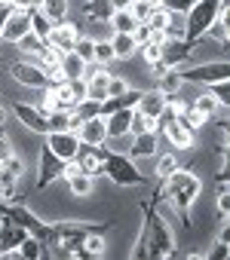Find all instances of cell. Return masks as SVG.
I'll use <instances>...</instances> for the list:
<instances>
[{"mask_svg": "<svg viewBox=\"0 0 230 260\" xmlns=\"http://www.w3.org/2000/svg\"><path fill=\"white\" fill-rule=\"evenodd\" d=\"M221 7H224V0H193V4H190V10L184 13V37H181L190 49L199 40H206V34L215 25Z\"/></svg>", "mask_w": 230, "mask_h": 260, "instance_id": "obj_3", "label": "cell"}, {"mask_svg": "<svg viewBox=\"0 0 230 260\" xmlns=\"http://www.w3.org/2000/svg\"><path fill=\"white\" fill-rule=\"evenodd\" d=\"M13 113L22 119V125L31 128V132H37V135H49V119H46V113H43L37 104L16 101V104H13Z\"/></svg>", "mask_w": 230, "mask_h": 260, "instance_id": "obj_12", "label": "cell"}, {"mask_svg": "<svg viewBox=\"0 0 230 260\" xmlns=\"http://www.w3.org/2000/svg\"><path fill=\"white\" fill-rule=\"evenodd\" d=\"M16 257H25V260H40V257H46V251H43V245H40V239H34V236H28L19 248H16Z\"/></svg>", "mask_w": 230, "mask_h": 260, "instance_id": "obj_30", "label": "cell"}, {"mask_svg": "<svg viewBox=\"0 0 230 260\" xmlns=\"http://www.w3.org/2000/svg\"><path fill=\"white\" fill-rule=\"evenodd\" d=\"M10 4L16 10H34V7H40V0H10Z\"/></svg>", "mask_w": 230, "mask_h": 260, "instance_id": "obj_45", "label": "cell"}, {"mask_svg": "<svg viewBox=\"0 0 230 260\" xmlns=\"http://www.w3.org/2000/svg\"><path fill=\"white\" fill-rule=\"evenodd\" d=\"M110 49H113V55H117V58H132V55L138 52V43H135L132 34H117V31H113Z\"/></svg>", "mask_w": 230, "mask_h": 260, "instance_id": "obj_23", "label": "cell"}, {"mask_svg": "<svg viewBox=\"0 0 230 260\" xmlns=\"http://www.w3.org/2000/svg\"><path fill=\"white\" fill-rule=\"evenodd\" d=\"M145 4H151L154 10H160V7H163V0H145Z\"/></svg>", "mask_w": 230, "mask_h": 260, "instance_id": "obj_48", "label": "cell"}, {"mask_svg": "<svg viewBox=\"0 0 230 260\" xmlns=\"http://www.w3.org/2000/svg\"><path fill=\"white\" fill-rule=\"evenodd\" d=\"M175 169H178V159H175V153H160V156H157V181L169 178Z\"/></svg>", "mask_w": 230, "mask_h": 260, "instance_id": "obj_37", "label": "cell"}, {"mask_svg": "<svg viewBox=\"0 0 230 260\" xmlns=\"http://www.w3.org/2000/svg\"><path fill=\"white\" fill-rule=\"evenodd\" d=\"M74 257H77V260H95V257H104V230H92V233L83 239V245L77 248Z\"/></svg>", "mask_w": 230, "mask_h": 260, "instance_id": "obj_20", "label": "cell"}, {"mask_svg": "<svg viewBox=\"0 0 230 260\" xmlns=\"http://www.w3.org/2000/svg\"><path fill=\"white\" fill-rule=\"evenodd\" d=\"M31 31H34L40 40H46V37H49V31H52V22H49V19H46L37 7L31 10Z\"/></svg>", "mask_w": 230, "mask_h": 260, "instance_id": "obj_34", "label": "cell"}, {"mask_svg": "<svg viewBox=\"0 0 230 260\" xmlns=\"http://www.w3.org/2000/svg\"><path fill=\"white\" fill-rule=\"evenodd\" d=\"M92 116H98V101H92V98H83L74 110H71V125L77 128L80 122H86V119H92Z\"/></svg>", "mask_w": 230, "mask_h": 260, "instance_id": "obj_28", "label": "cell"}, {"mask_svg": "<svg viewBox=\"0 0 230 260\" xmlns=\"http://www.w3.org/2000/svg\"><path fill=\"white\" fill-rule=\"evenodd\" d=\"M110 4H113V10H129L132 0H110Z\"/></svg>", "mask_w": 230, "mask_h": 260, "instance_id": "obj_46", "label": "cell"}, {"mask_svg": "<svg viewBox=\"0 0 230 260\" xmlns=\"http://www.w3.org/2000/svg\"><path fill=\"white\" fill-rule=\"evenodd\" d=\"M190 4H193V0H163V10H169V13H178V16H184V13L190 10Z\"/></svg>", "mask_w": 230, "mask_h": 260, "instance_id": "obj_44", "label": "cell"}, {"mask_svg": "<svg viewBox=\"0 0 230 260\" xmlns=\"http://www.w3.org/2000/svg\"><path fill=\"white\" fill-rule=\"evenodd\" d=\"M13 156H16V153H13V144H10V138H7V132H4V125H0V166H7Z\"/></svg>", "mask_w": 230, "mask_h": 260, "instance_id": "obj_41", "label": "cell"}, {"mask_svg": "<svg viewBox=\"0 0 230 260\" xmlns=\"http://www.w3.org/2000/svg\"><path fill=\"white\" fill-rule=\"evenodd\" d=\"M138 95H141L138 89H129V92H123V95H113V98H104V101L98 104V116H110V113H117V110L135 107Z\"/></svg>", "mask_w": 230, "mask_h": 260, "instance_id": "obj_19", "label": "cell"}, {"mask_svg": "<svg viewBox=\"0 0 230 260\" xmlns=\"http://www.w3.org/2000/svg\"><path fill=\"white\" fill-rule=\"evenodd\" d=\"M123 92H129V86H126V80L123 77H107V98H113V95H123Z\"/></svg>", "mask_w": 230, "mask_h": 260, "instance_id": "obj_42", "label": "cell"}, {"mask_svg": "<svg viewBox=\"0 0 230 260\" xmlns=\"http://www.w3.org/2000/svg\"><path fill=\"white\" fill-rule=\"evenodd\" d=\"M43 141H46L49 150H52L59 159H65V162H71V159L77 156V147H80V138H77L74 128H65V132H49V135H43Z\"/></svg>", "mask_w": 230, "mask_h": 260, "instance_id": "obj_11", "label": "cell"}, {"mask_svg": "<svg viewBox=\"0 0 230 260\" xmlns=\"http://www.w3.org/2000/svg\"><path fill=\"white\" fill-rule=\"evenodd\" d=\"M25 34H31V10H10L4 31H0V43H19Z\"/></svg>", "mask_w": 230, "mask_h": 260, "instance_id": "obj_10", "label": "cell"}, {"mask_svg": "<svg viewBox=\"0 0 230 260\" xmlns=\"http://www.w3.org/2000/svg\"><path fill=\"white\" fill-rule=\"evenodd\" d=\"M77 40H80V31H77V25H71V22H62V25H52L49 37H46V46H52V49L62 55V52H71Z\"/></svg>", "mask_w": 230, "mask_h": 260, "instance_id": "obj_14", "label": "cell"}, {"mask_svg": "<svg viewBox=\"0 0 230 260\" xmlns=\"http://www.w3.org/2000/svg\"><path fill=\"white\" fill-rule=\"evenodd\" d=\"M71 52H77V55L83 58V64H95V40L80 37V40L74 43V49H71Z\"/></svg>", "mask_w": 230, "mask_h": 260, "instance_id": "obj_35", "label": "cell"}, {"mask_svg": "<svg viewBox=\"0 0 230 260\" xmlns=\"http://www.w3.org/2000/svg\"><path fill=\"white\" fill-rule=\"evenodd\" d=\"M101 175H107V181H113L117 187H145L148 184V175H141L135 159L126 156V153H110L107 150Z\"/></svg>", "mask_w": 230, "mask_h": 260, "instance_id": "obj_4", "label": "cell"}, {"mask_svg": "<svg viewBox=\"0 0 230 260\" xmlns=\"http://www.w3.org/2000/svg\"><path fill=\"white\" fill-rule=\"evenodd\" d=\"M157 205H160V193H154V196L141 205V208H145V220H148V257H154V260L178 257V251H175V236H172L169 223L160 217Z\"/></svg>", "mask_w": 230, "mask_h": 260, "instance_id": "obj_2", "label": "cell"}, {"mask_svg": "<svg viewBox=\"0 0 230 260\" xmlns=\"http://www.w3.org/2000/svg\"><path fill=\"white\" fill-rule=\"evenodd\" d=\"M157 147H160V132H157V128H154V132H138V135H132V147H129L126 156L145 159V156H154Z\"/></svg>", "mask_w": 230, "mask_h": 260, "instance_id": "obj_16", "label": "cell"}, {"mask_svg": "<svg viewBox=\"0 0 230 260\" xmlns=\"http://www.w3.org/2000/svg\"><path fill=\"white\" fill-rule=\"evenodd\" d=\"M46 119H49V132H65V128H74L71 125V110H52V113H46Z\"/></svg>", "mask_w": 230, "mask_h": 260, "instance_id": "obj_36", "label": "cell"}, {"mask_svg": "<svg viewBox=\"0 0 230 260\" xmlns=\"http://www.w3.org/2000/svg\"><path fill=\"white\" fill-rule=\"evenodd\" d=\"M227 254H230L227 242H224V239H218V242L212 245V251H206V260H227Z\"/></svg>", "mask_w": 230, "mask_h": 260, "instance_id": "obj_43", "label": "cell"}, {"mask_svg": "<svg viewBox=\"0 0 230 260\" xmlns=\"http://www.w3.org/2000/svg\"><path fill=\"white\" fill-rule=\"evenodd\" d=\"M59 68H62V74H65V77H71V80H74V77H83L89 64H83V58H80L77 52H62V55H59Z\"/></svg>", "mask_w": 230, "mask_h": 260, "instance_id": "obj_26", "label": "cell"}, {"mask_svg": "<svg viewBox=\"0 0 230 260\" xmlns=\"http://www.w3.org/2000/svg\"><path fill=\"white\" fill-rule=\"evenodd\" d=\"M104 156H107L104 144H86V141H80V147H77V156L71 159V166H77L80 172H86L89 178H95V175H101Z\"/></svg>", "mask_w": 230, "mask_h": 260, "instance_id": "obj_9", "label": "cell"}, {"mask_svg": "<svg viewBox=\"0 0 230 260\" xmlns=\"http://www.w3.org/2000/svg\"><path fill=\"white\" fill-rule=\"evenodd\" d=\"M154 128H157V119L132 107V125H129V132H132V135H138V132H154ZM157 132H160V128H157Z\"/></svg>", "mask_w": 230, "mask_h": 260, "instance_id": "obj_32", "label": "cell"}, {"mask_svg": "<svg viewBox=\"0 0 230 260\" xmlns=\"http://www.w3.org/2000/svg\"><path fill=\"white\" fill-rule=\"evenodd\" d=\"M31 233L22 223L13 220H0V257H16V248L28 239Z\"/></svg>", "mask_w": 230, "mask_h": 260, "instance_id": "obj_13", "label": "cell"}, {"mask_svg": "<svg viewBox=\"0 0 230 260\" xmlns=\"http://www.w3.org/2000/svg\"><path fill=\"white\" fill-rule=\"evenodd\" d=\"M10 10H13V7H0V31H4V22H7V16H10Z\"/></svg>", "mask_w": 230, "mask_h": 260, "instance_id": "obj_47", "label": "cell"}, {"mask_svg": "<svg viewBox=\"0 0 230 260\" xmlns=\"http://www.w3.org/2000/svg\"><path fill=\"white\" fill-rule=\"evenodd\" d=\"M160 46H163V43H157V40H148V43L138 46L141 55H145V61H148V68H154V64L160 61Z\"/></svg>", "mask_w": 230, "mask_h": 260, "instance_id": "obj_39", "label": "cell"}, {"mask_svg": "<svg viewBox=\"0 0 230 260\" xmlns=\"http://www.w3.org/2000/svg\"><path fill=\"white\" fill-rule=\"evenodd\" d=\"M129 13L135 16V22H148V19L154 16V7H151V4H145V0H132Z\"/></svg>", "mask_w": 230, "mask_h": 260, "instance_id": "obj_40", "label": "cell"}, {"mask_svg": "<svg viewBox=\"0 0 230 260\" xmlns=\"http://www.w3.org/2000/svg\"><path fill=\"white\" fill-rule=\"evenodd\" d=\"M113 13H117V10H113L110 0H89V4L83 7V16L92 19V22H110Z\"/></svg>", "mask_w": 230, "mask_h": 260, "instance_id": "obj_24", "label": "cell"}, {"mask_svg": "<svg viewBox=\"0 0 230 260\" xmlns=\"http://www.w3.org/2000/svg\"><path fill=\"white\" fill-rule=\"evenodd\" d=\"M77 138L80 141H86V144H104L107 141V128H104V116H92V119H86V122H80L77 128Z\"/></svg>", "mask_w": 230, "mask_h": 260, "instance_id": "obj_17", "label": "cell"}, {"mask_svg": "<svg viewBox=\"0 0 230 260\" xmlns=\"http://www.w3.org/2000/svg\"><path fill=\"white\" fill-rule=\"evenodd\" d=\"M181 74V83H218V80H230V64L221 58V61H209V64H196V68H178Z\"/></svg>", "mask_w": 230, "mask_h": 260, "instance_id": "obj_7", "label": "cell"}, {"mask_svg": "<svg viewBox=\"0 0 230 260\" xmlns=\"http://www.w3.org/2000/svg\"><path fill=\"white\" fill-rule=\"evenodd\" d=\"M107 25H110L113 31H117V34H132L138 22H135V16H132L129 10H117V13L110 16V22H107Z\"/></svg>", "mask_w": 230, "mask_h": 260, "instance_id": "obj_29", "label": "cell"}, {"mask_svg": "<svg viewBox=\"0 0 230 260\" xmlns=\"http://www.w3.org/2000/svg\"><path fill=\"white\" fill-rule=\"evenodd\" d=\"M206 92L218 101V107H227L230 104V80H218V83H209Z\"/></svg>", "mask_w": 230, "mask_h": 260, "instance_id": "obj_33", "label": "cell"}, {"mask_svg": "<svg viewBox=\"0 0 230 260\" xmlns=\"http://www.w3.org/2000/svg\"><path fill=\"white\" fill-rule=\"evenodd\" d=\"M52 25H62L68 19V0H40V7H37Z\"/></svg>", "mask_w": 230, "mask_h": 260, "instance_id": "obj_25", "label": "cell"}, {"mask_svg": "<svg viewBox=\"0 0 230 260\" xmlns=\"http://www.w3.org/2000/svg\"><path fill=\"white\" fill-rule=\"evenodd\" d=\"M65 181H68L71 196H77V199H83V196H89V193H92V178H89L86 172H80L77 166H68Z\"/></svg>", "mask_w": 230, "mask_h": 260, "instance_id": "obj_22", "label": "cell"}, {"mask_svg": "<svg viewBox=\"0 0 230 260\" xmlns=\"http://www.w3.org/2000/svg\"><path fill=\"white\" fill-rule=\"evenodd\" d=\"M160 132L166 135V141L175 147V150H193L196 147V128L178 113L175 119H169V122H163L160 125Z\"/></svg>", "mask_w": 230, "mask_h": 260, "instance_id": "obj_5", "label": "cell"}, {"mask_svg": "<svg viewBox=\"0 0 230 260\" xmlns=\"http://www.w3.org/2000/svg\"><path fill=\"white\" fill-rule=\"evenodd\" d=\"M154 80H157V89H160L163 95H175V92L181 89V74H178V68H166V71L157 74Z\"/></svg>", "mask_w": 230, "mask_h": 260, "instance_id": "obj_27", "label": "cell"}, {"mask_svg": "<svg viewBox=\"0 0 230 260\" xmlns=\"http://www.w3.org/2000/svg\"><path fill=\"white\" fill-rule=\"evenodd\" d=\"M166 98L169 95H163L160 89H151V92H141L138 95V101H135V110H141V113H148V116H160L163 113V107H166Z\"/></svg>", "mask_w": 230, "mask_h": 260, "instance_id": "obj_21", "label": "cell"}, {"mask_svg": "<svg viewBox=\"0 0 230 260\" xmlns=\"http://www.w3.org/2000/svg\"><path fill=\"white\" fill-rule=\"evenodd\" d=\"M113 58H117V55H113V49H110V40H101V43H95V64H110Z\"/></svg>", "mask_w": 230, "mask_h": 260, "instance_id": "obj_38", "label": "cell"}, {"mask_svg": "<svg viewBox=\"0 0 230 260\" xmlns=\"http://www.w3.org/2000/svg\"><path fill=\"white\" fill-rule=\"evenodd\" d=\"M10 74H13V80H16L19 86H28V89H46V86H49V74H46V68H40L37 61H22V58H16V61H10Z\"/></svg>", "mask_w": 230, "mask_h": 260, "instance_id": "obj_8", "label": "cell"}, {"mask_svg": "<svg viewBox=\"0 0 230 260\" xmlns=\"http://www.w3.org/2000/svg\"><path fill=\"white\" fill-rule=\"evenodd\" d=\"M0 7H13V4H10V0H0Z\"/></svg>", "mask_w": 230, "mask_h": 260, "instance_id": "obj_50", "label": "cell"}, {"mask_svg": "<svg viewBox=\"0 0 230 260\" xmlns=\"http://www.w3.org/2000/svg\"><path fill=\"white\" fill-rule=\"evenodd\" d=\"M7 122V110H4V104H0V125Z\"/></svg>", "mask_w": 230, "mask_h": 260, "instance_id": "obj_49", "label": "cell"}, {"mask_svg": "<svg viewBox=\"0 0 230 260\" xmlns=\"http://www.w3.org/2000/svg\"><path fill=\"white\" fill-rule=\"evenodd\" d=\"M190 46L184 43V40H163V46H160V61L157 64H163V68H181V61L184 58H190Z\"/></svg>", "mask_w": 230, "mask_h": 260, "instance_id": "obj_15", "label": "cell"}, {"mask_svg": "<svg viewBox=\"0 0 230 260\" xmlns=\"http://www.w3.org/2000/svg\"><path fill=\"white\" fill-rule=\"evenodd\" d=\"M199 190H203V181L190 172V169H175L169 178H163V181H157V193H160V199H166L172 208H175V214L181 217V223L190 230L193 226V217H190V208H193V202L199 199Z\"/></svg>", "mask_w": 230, "mask_h": 260, "instance_id": "obj_1", "label": "cell"}, {"mask_svg": "<svg viewBox=\"0 0 230 260\" xmlns=\"http://www.w3.org/2000/svg\"><path fill=\"white\" fill-rule=\"evenodd\" d=\"M129 125H132V107L117 110L104 116V128H107V138H126L129 135Z\"/></svg>", "mask_w": 230, "mask_h": 260, "instance_id": "obj_18", "label": "cell"}, {"mask_svg": "<svg viewBox=\"0 0 230 260\" xmlns=\"http://www.w3.org/2000/svg\"><path fill=\"white\" fill-rule=\"evenodd\" d=\"M68 166H71V162L59 159V156L49 150V144L43 141V144H40V162H37V184H34V187H37V190H43V187H49L52 181L65 178Z\"/></svg>", "mask_w": 230, "mask_h": 260, "instance_id": "obj_6", "label": "cell"}, {"mask_svg": "<svg viewBox=\"0 0 230 260\" xmlns=\"http://www.w3.org/2000/svg\"><path fill=\"white\" fill-rule=\"evenodd\" d=\"M16 184H19V175L10 172L7 166H0V199H16Z\"/></svg>", "mask_w": 230, "mask_h": 260, "instance_id": "obj_31", "label": "cell"}]
</instances>
